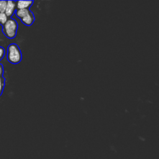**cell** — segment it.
I'll return each instance as SVG.
<instances>
[{"mask_svg":"<svg viewBox=\"0 0 159 159\" xmlns=\"http://www.w3.org/2000/svg\"><path fill=\"white\" fill-rule=\"evenodd\" d=\"M7 59L9 62L12 64H17L20 62L22 60V53L16 43H11L7 47Z\"/></svg>","mask_w":159,"mask_h":159,"instance_id":"cell-1","label":"cell"},{"mask_svg":"<svg viewBox=\"0 0 159 159\" xmlns=\"http://www.w3.org/2000/svg\"><path fill=\"white\" fill-rule=\"evenodd\" d=\"M2 27V33L8 39H14L16 36L18 24L15 19L12 18L8 19Z\"/></svg>","mask_w":159,"mask_h":159,"instance_id":"cell-2","label":"cell"},{"mask_svg":"<svg viewBox=\"0 0 159 159\" xmlns=\"http://www.w3.org/2000/svg\"><path fill=\"white\" fill-rule=\"evenodd\" d=\"M7 6L5 11V14L7 17H11L16 12V2L14 1H7Z\"/></svg>","mask_w":159,"mask_h":159,"instance_id":"cell-3","label":"cell"},{"mask_svg":"<svg viewBox=\"0 0 159 159\" xmlns=\"http://www.w3.org/2000/svg\"><path fill=\"white\" fill-rule=\"evenodd\" d=\"M34 20H35V17H34V14L31 11H30L26 16H25L24 17L20 19L21 22L27 26L31 25L34 22Z\"/></svg>","mask_w":159,"mask_h":159,"instance_id":"cell-4","label":"cell"},{"mask_svg":"<svg viewBox=\"0 0 159 159\" xmlns=\"http://www.w3.org/2000/svg\"><path fill=\"white\" fill-rule=\"evenodd\" d=\"M17 9H29L33 4V1H16Z\"/></svg>","mask_w":159,"mask_h":159,"instance_id":"cell-5","label":"cell"},{"mask_svg":"<svg viewBox=\"0 0 159 159\" xmlns=\"http://www.w3.org/2000/svg\"><path fill=\"white\" fill-rule=\"evenodd\" d=\"M30 11L29 10V9H17L15 12L16 16L19 18L21 19L23 17H24L25 16H26Z\"/></svg>","mask_w":159,"mask_h":159,"instance_id":"cell-6","label":"cell"},{"mask_svg":"<svg viewBox=\"0 0 159 159\" xmlns=\"http://www.w3.org/2000/svg\"><path fill=\"white\" fill-rule=\"evenodd\" d=\"M7 19H8V17H7V16L4 12V13L0 12V25H1L2 26L6 22Z\"/></svg>","mask_w":159,"mask_h":159,"instance_id":"cell-7","label":"cell"},{"mask_svg":"<svg viewBox=\"0 0 159 159\" xmlns=\"http://www.w3.org/2000/svg\"><path fill=\"white\" fill-rule=\"evenodd\" d=\"M5 81H6V80L3 76H0V96H1V94L2 93L4 86H5Z\"/></svg>","mask_w":159,"mask_h":159,"instance_id":"cell-8","label":"cell"},{"mask_svg":"<svg viewBox=\"0 0 159 159\" xmlns=\"http://www.w3.org/2000/svg\"><path fill=\"white\" fill-rule=\"evenodd\" d=\"M7 1H0V12H5L7 6Z\"/></svg>","mask_w":159,"mask_h":159,"instance_id":"cell-9","label":"cell"},{"mask_svg":"<svg viewBox=\"0 0 159 159\" xmlns=\"http://www.w3.org/2000/svg\"><path fill=\"white\" fill-rule=\"evenodd\" d=\"M5 55V49L0 46V61L4 58Z\"/></svg>","mask_w":159,"mask_h":159,"instance_id":"cell-10","label":"cell"},{"mask_svg":"<svg viewBox=\"0 0 159 159\" xmlns=\"http://www.w3.org/2000/svg\"><path fill=\"white\" fill-rule=\"evenodd\" d=\"M4 73V67L2 64H0V76H2Z\"/></svg>","mask_w":159,"mask_h":159,"instance_id":"cell-11","label":"cell"}]
</instances>
